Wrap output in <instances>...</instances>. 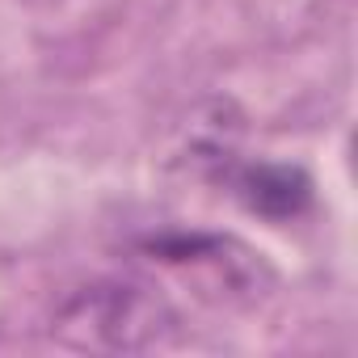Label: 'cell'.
Listing matches in <instances>:
<instances>
[{"instance_id":"obj_1","label":"cell","mask_w":358,"mask_h":358,"mask_svg":"<svg viewBox=\"0 0 358 358\" xmlns=\"http://www.w3.org/2000/svg\"><path fill=\"white\" fill-rule=\"evenodd\" d=\"M232 186H236V199L266 220H295L312 203V182L295 164H274V160L245 164L232 177Z\"/></svg>"}]
</instances>
